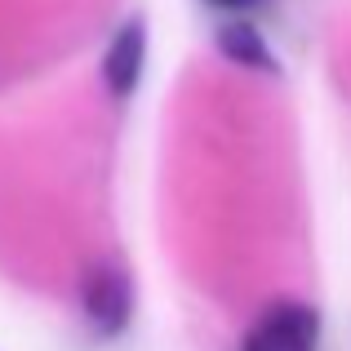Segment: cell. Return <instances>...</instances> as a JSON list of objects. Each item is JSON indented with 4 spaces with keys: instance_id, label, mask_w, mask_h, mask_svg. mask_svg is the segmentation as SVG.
Segmentation results:
<instances>
[{
    "instance_id": "6da1fadb",
    "label": "cell",
    "mask_w": 351,
    "mask_h": 351,
    "mask_svg": "<svg viewBox=\"0 0 351 351\" xmlns=\"http://www.w3.org/2000/svg\"><path fill=\"white\" fill-rule=\"evenodd\" d=\"M240 351H320V311L298 298L271 302L249 325Z\"/></svg>"
},
{
    "instance_id": "7a4b0ae2",
    "label": "cell",
    "mask_w": 351,
    "mask_h": 351,
    "mask_svg": "<svg viewBox=\"0 0 351 351\" xmlns=\"http://www.w3.org/2000/svg\"><path fill=\"white\" fill-rule=\"evenodd\" d=\"M80 307H85V320L98 338H116L129 329V316H134V285H129V271L120 263H94L80 280Z\"/></svg>"
},
{
    "instance_id": "3957f363",
    "label": "cell",
    "mask_w": 351,
    "mask_h": 351,
    "mask_svg": "<svg viewBox=\"0 0 351 351\" xmlns=\"http://www.w3.org/2000/svg\"><path fill=\"white\" fill-rule=\"evenodd\" d=\"M143 62H147V27H143V18H129L103 53V80L112 89V98L134 94L138 80H143Z\"/></svg>"
},
{
    "instance_id": "277c9868",
    "label": "cell",
    "mask_w": 351,
    "mask_h": 351,
    "mask_svg": "<svg viewBox=\"0 0 351 351\" xmlns=\"http://www.w3.org/2000/svg\"><path fill=\"white\" fill-rule=\"evenodd\" d=\"M214 40H218V53H223L227 62H236V67H249V71H258V76H276V71H280L276 53L267 49L263 32H258L249 18H232V23H223L214 32Z\"/></svg>"
},
{
    "instance_id": "5b68a950",
    "label": "cell",
    "mask_w": 351,
    "mask_h": 351,
    "mask_svg": "<svg viewBox=\"0 0 351 351\" xmlns=\"http://www.w3.org/2000/svg\"><path fill=\"white\" fill-rule=\"evenodd\" d=\"M205 5L227 9V14H258V9H267V0H205Z\"/></svg>"
}]
</instances>
